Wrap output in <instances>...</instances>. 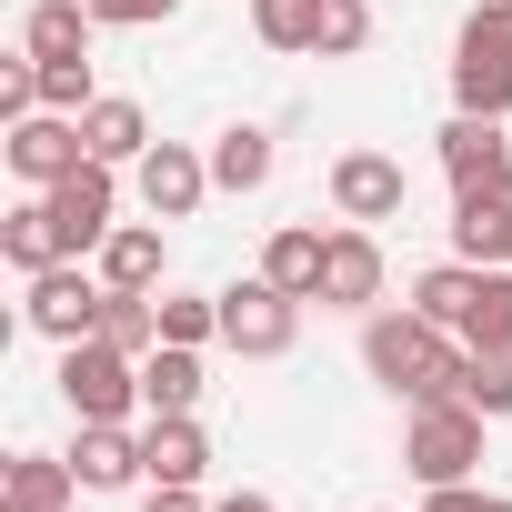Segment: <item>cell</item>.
<instances>
[{"instance_id":"obj_30","label":"cell","mask_w":512,"mask_h":512,"mask_svg":"<svg viewBox=\"0 0 512 512\" xmlns=\"http://www.w3.org/2000/svg\"><path fill=\"white\" fill-rule=\"evenodd\" d=\"M91 61H41V111H91Z\"/></svg>"},{"instance_id":"obj_29","label":"cell","mask_w":512,"mask_h":512,"mask_svg":"<svg viewBox=\"0 0 512 512\" xmlns=\"http://www.w3.org/2000/svg\"><path fill=\"white\" fill-rule=\"evenodd\" d=\"M372 51V0H322V51L312 61H362Z\"/></svg>"},{"instance_id":"obj_6","label":"cell","mask_w":512,"mask_h":512,"mask_svg":"<svg viewBox=\"0 0 512 512\" xmlns=\"http://www.w3.org/2000/svg\"><path fill=\"white\" fill-rule=\"evenodd\" d=\"M221 342L241 352V362H282L292 342H302V302L282 292V282H221Z\"/></svg>"},{"instance_id":"obj_28","label":"cell","mask_w":512,"mask_h":512,"mask_svg":"<svg viewBox=\"0 0 512 512\" xmlns=\"http://www.w3.org/2000/svg\"><path fill=\"white\" fill-rule=\"evenodd\" d=\"M462 402H472L482 422H512V352H472V362H462Z\"/></svg>"},{"instance_id":"obj_20","label":"cell","mask_w":512,"mask_h":512,"mask_svg":"<svg viewBox=\"0 0 512 512\" xmlns=\"http://www.w3.org/2000/svg\"><path fill=\"white\" fill-rule=\"evenodd\" d=\"M322 241H332V231H312V221H282V231L262 241V282H282L292 302H322Z\"/></svg>"},{"instance_id":"obj_32","label":"cell","mask_w":512,"mask_h":512,"mask_svg":"<svg viewBox=\"0 0 512 512\" xmlns=\"http://www.w3.org/2000/svg\"><path fill=\"white\" fill-rule=\"evenodd\" d=\"M422 512H512V492H482V482H442V492H422Z\"/></svg>"},{"instance_id":"obj_35","label":"cell","mask_w":512,"mask_h":512,"mask_svg":"<svg viewBox=\"0 0 512 512\" xmlns=\"http://www.w3.org/2000/svg\"><path fill=\"white\" fill-rule=\"evenodd\" d=\"M502 262H512V231H502Z\"/></svg>"},{"instance_id":"obj_9","label":"cell","mask_w":512,"mask_h":512,"mask_svg":"<svg viewBox=\"0 0 512 512\" xmlns=\"http://www.w3.org/2000/svg\"><path fill=\"white\" fill-rule=\"evenodd\" d=\"M41 201H51V221H61V251H71V262H91V251L121 231V171H111V161H81V171L51 181Z\"/></svg>"},{"instance_id":"obj_2","label":"cell","mask_w":512,"mask_h":512,"mask_svg":"<svg viewBox=\"0 0 512 512\" xmlns=\"http://www.w3.org/2000/svg\"><path fill=\"white\" fill-rule=\"evenodd\" d=\"M452 111H512V0H472V21L452 31Z\"/></svg>"},{"instance_id":"obj_21","label":"cell","mask_w":512,"mask_h":512,"mask_svg":"<svg viewBox=\"0 0 512 512\" xmlns=\"http://www.w3.org/2000/svg\"><path fill=\"white\" fill-rule=\"evenodd\" d=\"M0 262H11L21 282H31V272H51V262H71V251H61V221H51V201H41V191H21V211L0 221Z\"/></svg>"},{"instance_id":"obj_36","label":"cell","mask_w":512,"mask_h":512,"mask_svg":"<svg viewBox=\"0 0 512 512\" xmlns=\"http://www.w3.org/2000/svg\"><path fill=\"white\" fill-rule=\"evenodd\" d=\"M372 512H392V502H372Z\"/></svg>"},{"instance_id":"obj_18","label":"cell","mask_w":512,"mask_h":512,"mask_svg":"<svg viewBox=\"0 0 512 512\" xmlns=\"http://www.w3.org/2000/svg\"><path fill=\"white\" fill-rule=\"evenodd\" d=\"M91 0H31L21 11V51L31 61H91Z\"/></svg>"},{"instance_id":"obj_14","label":"cell","mask_w":512,"mask_h":512,"mask_svg":"<svg viewBox=\"0 0 512 512\" xmlns=\"http://www.w3.org/2000/svg\"><path fill=\"white\" fill-rule=\"evenodd\" d=\"M71 502H81L71 452H11L0 462V512H71Z\"/></svg>"},{"instance_id":"obj_27","label":"cell","mask_w":512,"mask_h":512,"mask_svg":"<svg viewBox=\"0 0 512 512\" xmlns=\"http://www.w3.org/2000/svg\"><path fill=\"white\" fill-rule=\"evenodd\" d=\"M161 342H221V292H161Z\"/></svg>"},{"instance_id":"obj_10","label":"cell","mask_w":512,"mask_h":512,"mask_svg":"<svg viewBox=\"0 0 512 512\" xmlns=\"http://www.w3.org/2000/svg\"><path fill=\"white\" fill-rule=\"evenodd\" d=\"M131 191H141L151 221H191V211L211 201V151H191V141H151V151L131 161Z\"/></svg>"},{"instance_id":"obj_26","label":"cell","mask_w":512,"mask_h":512,"mask_svg":"<svg viewBox=\"0 0 512 512\" xmlns=\"http://www.w3.org/2000/svg\"><path fill=\"white\" fill-rule=\"evenodd\" d=\"M512 201H452V262H502Z\"/></svg>"},{"instance_id":"obj_13","label":"cell","mask_w":512,"mask_h":512,"mask_svg":"<svg viewBox=\"0 0 512 512\" xmlns=\"http://www.w3.org/2000/svg\"><path fill=\"white\" fill-rule=\"evenodd\" d=\"M71 472H81V492H131V482H151L131 422H81V432H71Z\"/></svg>"},{"instance_id":"obj_23","label":"cell","mask_w":512,"mask_h":512,"mask_svg":"<svg viewBox=\"0 0 512 512\" xmlns=\"http://www.w3.org/2000/svg\"><path fill=\"white\" fill-rule=\"evenodd\" d=\"M462 342L472 352H512V262H482V292L462 312Z\"/></svg>"},{"instance_id":"obj_8","label":"cell","mask_w":512,"mask_h":512,"mask_svg":"<svg viewBox=\"0 0 512 512\" xmlns=\"http://www.w3.org/2000/svg\"><path fill=\"white\" fill-rule=\"evenodd\" d=\"M0 161H11V181H21V191H51V181H71V171L91 161V141H81V111H31V121H11V131H0Z\"/></svg>"},{"instance_id":"obj_4","label":"cell","mask_w":512,"mask_h":512,"mask_svg":"<svg viewBox=\"0 0 512 512\" xmlns=\"http://www.w3.org/2000/svg\"><path fill=\"white\" fill-rule=\"evenodd\" d=\"M101 312H111V282L91 262H51V272L21 282V322L41 342H101Z\"/></svg>"},{"instance_id":"obj_17","label":"cell","mask_w":512,"mask_h":512,"mask_svg":"<svg viewBox=\"0 0 512 512\" xmlns=\"http://www.w3.org/2000/svg\"><path fill=\"white\" fill-rule=\"evenodd\" d=\"M272 171H282V151H272V131H262V121L211 131V191H231V201H241V191H262Z\"/></svg>"},{"instance_id":"obj_7","label":"cell","mask_w":512,"mask_h":512,"mask_svg":"<svg viewBox=\"0 0 512 512\" xmlns=\"http://www.w3.org/2000/svg\"><path fill=\"white\" fill-rule=\"evenodd\" d=\"M442 181H452V201H512V141H502V121L452 111L442 121Z\"/></svg>"},{"instance_id":"obj_33","label":"cell","mask_w":512,"mask_h":512,"mask_svg":"<svg viewBox=\"0 0 512 512\" xmlns=\"http://www.w3.org/2000/svg\"><path fill=\"white\" fill-rule=\"evenodd\" d=\"M141 492H151L141 512H211V502H201V482H141Z\"/></svg>"},{"instance_id":"obj_22","label":"cell","mask_w":512,"mask_h":512,"mask_svg":"<svg viewBox=\"0 0 512 512\" xmlns=\"http://www.w3.org/2000/svg\"><path fill=\"white\" fill-rule=\"evenodd\" d=\"M201 352L191 342H161V352H141V412H201Z\"/></svg>"},{"instance_id":"obj_25","label":"cell","mask_w":512,"mask_h":512,"mask_svg":"<svg viewBox=\"0 0 512 512\" xmlns=\"http://www.w3.org/2000/svg\"><path fill=\"white\" fill-rule=\"evenodd\" d=\"M472 292H482V262H432V272L412 282V312H432L442 332H462V312H472Z\"/></svg>"},{"instance_id":"obj_12","label":"cell","mask_w":512,"mask_h":512,"mask_svg":"<svg viewBox=\"0 0 512 512\" xmlns=\"http://www.w3.org/2000/svg\"><path fill=\"white\" fill-rule=\"evenodd\" d=\"M382 282H392L382 241H372L362 221H342V231L322 241V312H382Z\"/></svg>"},{"instance_id":"obj_11","label":"cell","mask_w":512,"mask_h":512,"mask_svg":"<svg viewBox=\"0 0 512 512\" xmlns=\"http://www.w3.org/2000/svg\"><path fill=\"white\" fill-rule=\"evenodd\" d=\"M332 211L362 221V231H372V221H402V211H412V171H402L392 151H342V161H332Z\"/></svg>"},{"instance_id":"obj_19","label":"cell","mask_w":512,"mask_h":512,"mask_svg":"<svg viewBox=\"0 0 512 512\" xmlns=\"http://www.w3.org/2000/svg\"><path fill=\"white\" fill-rule=\"evenodd\" d=\"M81 141H91V161L131 171V161L151 151V111H141V101H121V91H101V101L81 111Z\"/></svg>"},{"instance_id":"obj_1","label":"cell","mask_w":512,"mask_h":512,"mask_svg":"<svg viewBox=\"0 0 512 512\" xmlns=\"http://www.w3.org/2000/svg\"><path fill=\"white\" fill-rule=\"evenodd\" d=\"M462 362H472V342L462 332H442L432 312H362V372L392 392V402H442V392H462Z\"/></svg>"},{"instance_id":"obj_3","label":"cell","mask_w":512,"mask_h":512,"mask_svg":"<svg viewBox=\"0 0 512 512\" xmlns=\"http://www.w3.org/2000/svg\"><path fill=\"white\" fill-rule=\"evenodd\" d=\"M402 462H412V482H422V492L472 482V472H482V412H472L462 392L412 402V422H402Z\"/></svg>"},{"instance_id":"obj_34","label":"cell","mask_w":512,"mask_h":512,"mask_svg":"<svg viewBox=\"0 0 512 512\" xmlns=\"http://www.w3.org/2000/svg\"><path fill=\"white\" fill-rule=\"evenodd\" d=\"M211 512H282V502H272V492H221Z\"/></svg>"},{"instance_id":"obj_31","label":"cell","mask_w":512,"mask_h":512,"mask_svg":"<svg viewBox=\"0 0 512 512\" xmlns=\"http://www.w3.org/2000/svg\"><path fill=\"white\" fill-rule=\"evenodd\" d=\"M171 11H181V0H91V21H101V31H161Z\"/></svg>"},{"instance_id":"obj_24","label":"cell","mask_w":512,"mask_h":512,"mask_svg":"<svg viewBox=\"0 0 512 512\" xmlns=\"http://www.w3.org/2000/svg\"><path fill=\"white\" fill-rule=\"evenodd\" d=\"M251 41L262 51H322V0H251Z\"/></svg>"},{"instance_id":"obj_16","label":"cell","mask_w":512,"mask_h":512,"mask_svg":"<svg viewBox=\"0 0 512 512\" xmlns=\"http://www.w3.org/2000/svg\"><path fill=\"white\" fill-rule=\"evenodd\" d=\"M141 462H151V482H201V472H211L201 412H151V422H141Z\"/></svg>"},{"instance_id":"obj_5","label":"cell","mask_w":512,"mask_h":512,"mask_svg":"<svg viewBox=\"0 0 512 512\" xmlns=\"http://www.w3.org/2000/svg\"><path fill=\"white\" fill-rule=\"evenodd\" d=\"M61 402H71V422H131L141 412V352L61 342Z\"/></svg>"},{"instance_id":"obj_15","label":"cell","mask_w":512,"mask_h":512,"mask_svg":"<svg viewBox=\"0 0 512 512\" xmlns=\"http://www.w3.org/2000/svg\"><path fill=\"white\" fill-rule=\"evenodd\" d=\"M91 272H101L111 292H161V272H171V241H161V221H121V231L91 251Z\"/></svg>"}]
</instances>
